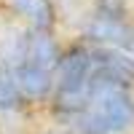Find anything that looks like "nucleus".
Listing matches in <instances>:
<instances>
[{"label":"nucleus","instance_id":"nucleus-1","mask_svg":"<svg viewBox=\"0 0 134 134\" xmlns=\"http://www.w3.org/2000/svg\"><path fill=\"white\" fill-rule=\"evenodd\" d=\"M70 134H131L134 131V91L115 86L91 67L88 102L64 124Z\"/></svg>","mask_w":134,"mask_h":134},{"label":"nucleus","instance_id":"nucleus-2","mask_svg":"<svg viewBox=\"0 0 134 134\" xmlns=\"http://www.w3.org/2000/svg\"><path fill=\"white\" fill-rule=\"evenodd\" d=\"M75 27H78V40H83L86 46H94V48H124L134 30V24L110 21V19L88 14V11Z\"/></svg>","mask_w":134,"mask_h":134},{"label":"nucleus","instance_id":"nucleus-9","mask_svg":"<svg viewBox=\"0 0 134 134\" xmlns=\"http://www.w3.org/2000/svg\"><path fill=\"white\" fill-rule=\"evenodd\" d=\"M51 134H54V131H51Z\"/></svg>","mask_w":134,"mask_h":134},{"label":"nucleus","instance_id":"nucleus-8","mask_svg":"<svg viewBox=\"0 0 134 134\" xmlns=\"http://www.w3.org/2000/svg\"><path fill=\"white\" fill-rule=\"evenodd\" d=\"M124 51H126L129 57L134 59V30H131V35H129V40H126V46H124Z\"/></svg>","mask_w":134,"mask_h":134},{"label":"nucleus","instance_id":"nucleus-3","mask_svg":"<svg viewBox=\"0 0 134 134\" xmlns=\"http://www.w3.org/2000/svg\"><path fill=\"white\" fill-rule=\"evenodd\" d=\"M11 78H14L19 94L24 97V102H51L54 86H57L54 72L24 62V64H19V67L11 70Z\"/></svg>","mask_w":134,"mask_h":134},{"label":"nucleus","instance_id":"nucleus-6","mask_svg":"<svg viewBox=\"0 0 134 134\" xmlns=\"http://www.w3.org/2000/svg\"><path fill=\"white\" fill-rule=\"evenodd\" d=\"M88 14L102 16L110 21H124V24H134V3L131 0H86Z\"/></svg>","mask_w":134,"mask_h":134},{"label":"nucleus","instance_id":"nucleus-7","mask_svg":"<svg viewBox=\"0 0 134 134\" xmlns=\"http://www.w3.org/2000/svg\"><path fill=\"white\" fill-rule=\"evenodd\" d=\"M24 105L27 102H24V97L19 94L11 72L0 70V113H19Z\"/></svg>","mask_w":134,"mask_h":134},{"label":"nucleus","instance_id":"nucleus-5","mask_svg":"<svg viewBox=\"0 0 134 134\" xmlns=\"http://www.w3.org/2000/svg\"><path fill=\"white\" fill-rule=\"evenodd\" d=\"M11 11L27 21L30 30L54 32L59 24V5L54 0H8Z\"/></svg>","mask_w":134,"mask_h":134},{"label":"nucleus","instance_id":"nucleus-4","mask_svg":"<svg viewBox=\"0 0 134 134\" xmlns=\"http://www.w3.org/2000/svg\"><path fill=\"white\" fill-rule=\"evenodd\" d=\"M62 43L54 32H43V30H30L27 27V43H24V62L43 67V70L54 72L62 57Z\"/></svg>","mask_w":134,"mask_h":134}]
</instances>
